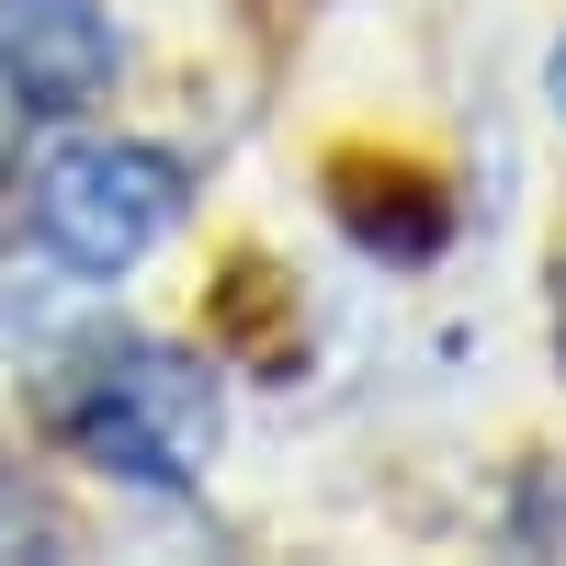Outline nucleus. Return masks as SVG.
<instances>
[{
	"label": "nucleus",
	"mask_w": 566,
	"mask_h": 566,
	"mask_svg": "<svg viewBox=\"0 0 566 566\" xmlns=\"http://www.w3.org/2000/svg\"><path fill=\"white\" fill-rule=\"evenodd\" d=\"M45 419L80 464H103L114 488L181 499L216 453V374L170 340H136V328H103V340L57 352L45 374Z\"/></svg>",
	"instance_id": "obj_1"
},
{
	"label": "nucleus",
	"mask_w": 566,
	"mask_h": 566,
	"mask_svg": "<svg viewBox=\"0 0 566 566\" xmlns=\"http://www.w3.org/2000/svg\"><path fill=\"white\" fill-rule=\"evenodd\" d=\"M181 159L170 148H125V136H69V148H45L34 181H23V227L34 250L80 272V283H125L148 261L170 227H181Z\"/></svg>",
	"instance_id": "obj_2"
},
{
	"label": "nucleus",
	"mask_w": 566,
	"mask_h": 566,
	"mask_svg": "<svg viewBox=\"0 0 566 566\" xmlns=\"http://www.w3.org/2000/svg\"><path fill=\"white\" fill-rule=\"evenodd\" d=\"M125 45L103 0H0V91L23 103V125H69L114 91Z\"/></svg>",
	"instance_id": "obj_3"
},
{
	"label": "nucleus",
	"mask_w": 566,
	"mask_h": 566,
	"mask_svg": "<svg viewBox=\"0 0 566 566\" xmlns=\"http://www.w3.org/2000/svg\"><path fill=\"white\" fill-rule=\"evenodd\" d=\"M0 544H34V555H69V522H57V510H45L23 476H12V464H0Z\"/></svg>",
	"instance_id": "obj_4"
},
{
	"label": "nucleus",
	"mask_w": 566,
	"mask_h": 566,
	"mask_svg": "<svg viewBox=\"0 0 566 566\" xmlns=\"http://www.w3.org/2000/svg\"><path fill=\"white\" fill-rule=\"evenodd\" d=\"M544 103H555V125H566V34H555V57H544Z\"/></svg>",
	"instance_id": "obj_5"
},
{
	"label": "nucleus",
	"mask_w": 566,
	"mask_h": 566,
	"mask_svg": "<svg viewBox=\"0 0 566 566\" xmlns=\"http://www.w3.org/2000/svg\"><path fill=\"white\" fill-rule=\"evenodd\" d=\"M12 136H23V103H12V91H0V170H12Z\"/></svg>",
	"instance_id": "obj_6"
},
{
	"label": "nucleus",
	"mask_w": 566,
	"mask_h": 566,
	"mask_svg": "<svg viewBox=\"0 0 566 566\" xmlns=\"http://www.w3.org/2000/svg\"><path fill=\"white\" fill-rule=\"evenodd\" d=\"M555 363H566V272H555Z\"/></svg>",
	"instance_id": "obj_7"
}]
</instances>
